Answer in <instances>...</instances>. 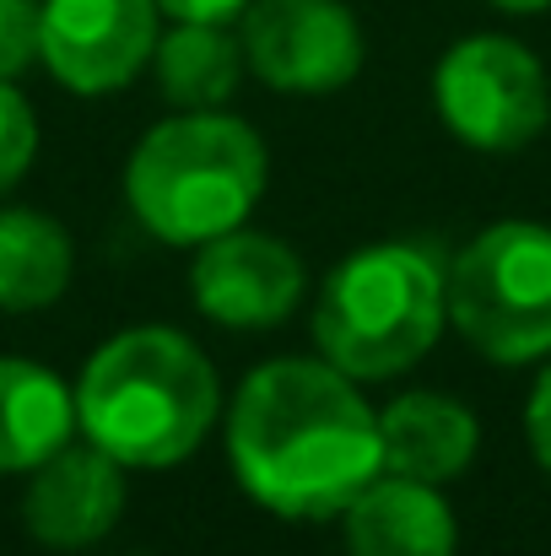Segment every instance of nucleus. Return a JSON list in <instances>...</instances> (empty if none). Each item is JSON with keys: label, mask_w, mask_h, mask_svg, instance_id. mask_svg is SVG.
<instances>
[{"label": "nucleus", "mask_w": 551, "mask_h": 556, "mask_svg": "<svg viewBox=\"0 0 551 556\" xmlns=\"http://www.w3.org/2000/svg\"><path fill=\"white\" fill-rule=\"evenodd\" d=\"M38 141H43V130H38V114H33L27 92L16 81H0V200L27 179V168L38 157Z\"/></svg>", "instance_id": "nucleus-16"}, {"label": "nucleus", "mask_w": 551, "mask_h": 556, "mask_svg": "<svg viewBox=\"0 0 551 556\" xmlns=\"http://www.w3.org/2000/svg\"><path fill=\"white\" fill-rule=\"evenodd\" d=\"M492 11H503V16H541L551 11V0H487Z\"/></svg>", "instance_id": "nucleus-20"}, {"label": "nucleus", "mask_w": 551, "mask_h": 556, "mask_svg": "<svg viewBox=\"0 0 551 556\" xmlns=\"http://www.w3.org/2000/svg\"><path fill=\"white\" fill-rule=\"evenodd\" d=\"M271 185L265 136L227 109H174L125 157V205L147 238L200 249L243 227Z\"/></svg>", "instance_id": "nucleus-3"}, {"label": "nucleus", "mask_w": 551, "mask_h": 556, "mask_svg": "<svg viewBox=\"0 0 551 556\" xmlns=\"http://www.w3.org/2000/svg\"><path fill=\"white\" fill-rule=\"evenodd\" d=\"M189 298L195 314L216 330L233 336H260V330H281L303 298L314 292L303 254L265 227H233L200 249H189Z\"/></svg>", "instance_id": "nucleus-8"}, {"label": "nucleus", "mask_w": 551, "mask_h": 556, "mask_svg": "<svg viewBox=\"0 0 551 556\" xmlns=\"http://www.w3.org/2000/svg\"><path fill=\"white\" fill-rule=\"evenodd\" d=\"M76 281V238L60 216L0 200V314H43Z\"/></svg>", "instance_id": "nucleus-14"}, {"label": "nucleus", "mask_w": 551, "mask_h": 556, "mask_svg": "<svg viewBox=\"0 0 551 556\" xmlns=\"http://www.w3.org/2000/svg\"><path fill=\"white\" fill-rule=\"evenodd\" d=\"M38 5L43 0H0V81H22L38 65Z\"/></svg>", "instance_id": "nucleus-17"}, {"label": "nucleus", "mask_w": 551, "mask_h": 556, "mask_svg": "<svg viewBox=\"0 0 551 556\" xmlns=\"http://www.w3.org/2000/svg\"><path fill=\"white\" fill-rule=\"evenodd\" d=\"M147 71L168 109H227L249 76L233 22H163Z\"/></svg>", "instance_id": "nucleus-15"}, {"label": "nucleus", "mask_w": 551, "mask_h": 556, "mask_svg": "<svg viewBox=\"0 0 551 556\" xmlns=\"http://www.w3.org/2000/svg\"><path fill=\"white\" fill-rule=\"evenodd\" d=\"M314 352L358 383L411 372L449 330V260L422 238L363 243L314 287Z\"/></svg>", "instance_id": "nucleus-4"}, {"label": "nucleus", "mask_w": 551, "mask_h": 556, "mask_svg": "<svg viewBox=\"0 0 551 556\" xmlns=\"http://www.w3.org/2000/svg\"><path fill=\"white\" fill-rule=\"evenodd\" d=\"M76 438V389L33 357L0 352V476H27Z\"/></svg>", "instance_id": "nucleus-13"}, {"label": "nucleus", "mask_w": 551, "mask_h": 556, "mask_svg": "<svg viewBox=\"0 0 551 556\" xmlns=\"http://www.w3.org/2000/svg\"><path fill=\"white\" fill-rule=\"evenodd\" d=\"M525 448H530L536 470L551 476V357L530 378V394H525Z\"/></svg>", "instance_id": "nucleus-18"}, {"label": "nucleus", "mask_w": 551, "mask_h": 556, "mask_svg": "<svg viewBox=\"0 0 551 556\" xmlns=\"http://www.w3.org/2000/svg\"><path fill=\"white\" fill-rule=\"evenodd\" d=\"M249 0H158L168 22H238Z\"/></svg>", "instance_id": "nucleus-19"}, {"label": "nucleus", "mask_w": 551, "mask_h": 556, "mask_svg": "<svg viewBox=\"0 0 551 556\" xmlns=\"http://www.w3.org/2000/svg\"><path fill=\"white\" fill-rule=\"evenodd\" d=\"M125 503H130V470L76 432L60 454L27 470L22 530L43 552H92L120 530Z\"/></svg>", "instance_id": "nucleus-10"}, {"label": "nucleus", "mask_w": 551, "mask_h": 556, "mask_svg": "<svg viewBox=\"0 0 551 556\" xmlns=\"http://www.w3.org/2000/svg\"><path fill=\"white\" fill-rule=\"evenodd\" d=\"M433 114L460 147L509 157L547 136L551 76L530 43L509 33H465L433 65Z\"/></svg>", "instance_id": "nucleus-6"}, {"label": "nucleus", "mask_w": 551, "mask_h": 556, "mask_svg": "<svg viewBox=\"0 0 551 556\" xmlns=\"http://www.w3.org/2000/svg\"><path fill=\"white\" fill-rule=\"evenodd\" d=\"M336 525L347 556H460V519L433 481L384 470L347 503Z\"/></svg>", "instance_id": "nucleus-11"}, {"label": "nucleus", "mask_w": 551, "mask_h": 556, "mask_svg": "<svg viewBox=\"0 0 551 556\" xmlns=\"http://www.w3.org/2000/svg\"><path fill=\"white\" fill-rule=\"evenodd\" d=\"M76 432L136 470H179L222 421V378L174 325L114 330L76 372Z\"/></svg>", "instance_id": "nucleus-2"}, {"label": "nucleus", "mask_w": 551, "mask_h": 556, "mask_svg": "<svg viewBox=\"0 0 551 556\" xmlns=\"http://www.w3.org/2000/svg\"><path fill=\"white\" fill-rule=\"evenodd\" d=\"M243 65L287 98H330L363 76L367 38L347 0H249L233 22Z\"/></svg>", "instance_id": "nucleus-7"}, {"label": "nucleus", "mask_w": 551, "mask_h": 556, "mask_svg": "<svg viewBox=\"0 0 551 556\" xmlns=\"http://www.w3.org/2000/svg\"><path fill=\"white\" fill-rule=\"evenodd\" d=\"M130 556H141V552H130Z\"/></svg>", "instance_id": "nucleus-21"}, {"label": "nucleus", "mask_w": 551, "mask_h": 556, "mask_svg": "<svg viewBox=\"0 0 551 556\" xmlns=\"http://www.w3.org/2000/svg\"><path fill=\"white\" fill-rule=\"evenodd\" d=\"M158 0H43L38 5V65L76 98L125 92L147 76L158 33Z\"/></svg>", "instance_id": "nucleus-9"}, {"label": "nucleus", "mask_w": 551, "mask_h": 556, "mask_svg": "<svg viewBox=\"0 0 551 556\" xmlns=\"http://www.w3.org/2000/svg\"><path fill=\"white\" fill-rule=\"evenodd\" d=\"M449 330L492 368L551 357V227L530 216L487 222L449 260Z\"/></svg>", "instance_id": "nucleus-5"}, {"label": "nucleus", "mask_w": 551, "mask_h": 556, "mask_svg": "<svg viewBox=\"0 0 551 556\" xmlns=\"http://www.w3.org/2000/svg\"><path fill=\"white\" fill-rule=\"evenodd\" d=\"M378 443L384 470L449 486L460 481L481 454V416L443 389H400L389 405H378Z\"/></svg>", "instance_id": "nucleus-12"}, {"label": "nucleus", "mask_w": 551, "mask_h": 556, "mask_svg": "<svg viewBox=\"0 0 551 556\" xmlns=\"http://www.w3.org/2000/svg\"><path fill=\"white\" fill-rule=\"evenodd\" d=\"M222 448L238 492L287 525H330L384 476L378 405L320 352L265 357L222 405Z\"/></svg>", "instance_id": "nucleus-1"}]
</instances>
